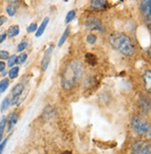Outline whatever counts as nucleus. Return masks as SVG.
Listing matches in <instances>:
<instances>
[{
  "label": "nucleus",
  "instance_id": "f257e3e1",
  "mask_svg": "<svg viewBox=\"0 0 151 154\" xmlns=\"http://www.w3.org/2000/svg\"><path fill=\"white\" fill-rule=\"evenodd\" d=\"M83 74V66L79 60L69 61L62 74V86L63 89L70 90L77 85Z\"/></svg>",
  "mask_w": 151,
  "mask_h": 154
},
{
  "label": "nucleus",
  "instance_id": "f03ea898",
  "mask_svg": "<svg viewBox=\"0 0 151 154\" xmlns=\"http://www.w3.org/2000/svg\"><path fill=\"white\" fill-rule=\"evenodd\" d=\"M109 42L116 50L125 56H132L134 53V46L132 40L124 34H113L109 38Z\"/></svg>",
  "mask_w": 151,
  "mask_h": 154
},
{
  "label": "nucleus",
  "instance_id": "7ed1b4c3",
  "mask_svg": "<svg viewBox=\"0 0 151 154\" xmlns=\"http://www.w3.org/2000/svg\"><path fill=\"white\" fill-rule=\"evenodd\" d=\"M132 128L137 135H147L150 132L148 123L140 116H135L132 119Z\"/></svg>",
  "mask_w": 151,
  "mask_h": 154
},
{
  "label": "nucleus",
  "instance_id": "20e7f679",
  "mask_svg": "<svg viewBox=\"0 0 151 154\" xmlns=\"http://www.w3.org/2000/svg\"><path fill=\"white\" fill-rule=\"evenodd\" d=\"M132 151L133 154H151L150 145L142 140L133 142L132 146Z\"/></svg>",
  "mask_w": 151,
  "mask_h": 154
},
{
  "label": "nucleus",
  "instance_id": "39448f33",
  "mask_svg": "<svg viewBox=\"0 0 151 154\" xmlns=\"http://www.w3.org/2000/svg\"><path fill=\"white\" fill-rule=\"evenodd\" d=\"M85 26L90 30H97V31H103L104 25L102 21L94 17H89L85 20Z\"/></svg>",
  "mask_w": 151,
  "mask_h": 154
},
{
  "label": "nucleus",
  "instance_id": "423d86ee",
  "mask_svg": "<svg viewBox=\"0 0 151 154\" xmlns=\"http://www.w3.org/2000/svg\"><path fill=\"white\" fill-rule=\"evenodd\" d=\"M140 8H141V11L146 23L149 24L151 20V1L150 0H145L141 3Z\"/></svg>",
  "mask_w": 151,
  "mask_h": 154
},
{
  "label": "nucleus",
  "instance_id": "0eeeda50",
  "mask_svg": "<svg viewBox=\"0 0 151 154\" xmlns=\"http://www.w3.org/2000/svg\"><path fill=\"white\" fill-rule=\"evenodd\" d=\"M52 52H53V46L50 45L45 51L44 53V56L42 58V60H41V68L43 71H46L49 67L50 65V59H51V55H52Z\"/></svg>",
  "mask_w": 151,
  "mask_h": 154
},
{
  "label": "nucleus",
  "instance_id": "6e6552de",
  "mask_svg": "<svg viewBox=\"0 0 151 154\" xmlns=\"http://www.w3.org/2000/svg\"><path fill=\"white\" fill-rule=\"evenodd\" d=\"M24 90V85H21V84H18L16 85L14 87H13V89H12V100H11V102H10V104L11 105H15L18 103V100H19V97L20 96L23 94Z\"/></svg>",
  "mask_w": 151,
  "mask_h": 154
},
{
  "label": "nucleus",
  "instance_id": "1a4fd4ad",
  "mask_svg": "<svg viewBox=\"0 0 151 154\" xmlns=\"http://www.w3.org/2000/svg\"><path fill=\"white\" fill-rule=\"evenodd\" d=\"M18 119H19V116L16 112H12V113H10L8 118V130L10 131L13 127L14 125L17 124L18 122Z\"/></svg>",
  "mask_w": 151,
  "mask_h": 154
},
{
  "label": "nucleus",
  "instance_id": "9d476101",
  "mask_svg": "<svg viewBox=\"0 0 151 154\" xmlns=\"http://www.w3.org/2000/svg\"><path fill=\"white\" fill-rule=\"evenodd\" d=\"M49 23H50V19L49 18H45L44 20H43L41 25L37 30V32H36V36L37 37H40L43 34H44V31H45V29H46V27H47Z\"/></svg>",
  "mask_w": 151,
  "mask_h": 154
},
{
  "label": "nucleus",
  "instance_id": "9b49d317",
  "mask_svg": "<svg viewBox=\"0 0 151 154\" xmlns=\"http://www.w3.org/2000/svg\"><path fill=\"white\" fill-rule=\"evenodd\" d=\"M106 1L104 0H93L91 3V6L92 8H95V9H103V8H106Z\"/></svg>",
  "mask_w": 151,
  "mask_h": 154
},
{
  "label": "nucleus",
  "instance_id": "f8f14e48",
  "mask_svg": "<svg viewBox=\"0 0 151 154\" xmlns=\"http://www.w3.org/2000/svg\"><path fill=\"white\" fill-rule=\"evenodd\" d=\"M6 124H7V118L5 116H2L1 120H0V143L2 142V138H3V135H4V132H5Z\"/></svg>",
  "mask_w": 151,
  "mask_h": 154
},
{
  "label": "nucleus",
  "instance_id": "ddd939ff",
  "mask_svg": "<svg viewBox=\"0 0 151 154\" xmlns=\"http://www.w3.org/2000/svg\"><path fill=\"white\" fill-rule=\"evenodd\" d=\"M19 32H20L19 26L13 25L11 27H9V29L8 31V37H14V36H16V35H19Z\"/></svg>",
  "mask_w": 151,
  "mask_h": 154
},
{
  "label": "nucleus",
  "instance_id": "4468645a",
  "mask_svg": "<svg viewBox=\"0 0 151 154\" xmlns=\"http://www.w3.org/2000/svg\"><path fill=\"white\" fill-rule=\"evenodd\" d=\"M69 30H70L69 27H67L66 30H64L63 34V35H62V37L60 38V41H59V43H58V47H62V46L63 45V44H64V42H66V40L67 39V37H68V35H69Z\"/></svg>",
  "mask_w": 151,
  "mask_h": 154
},
{
  "label": "nucleus",
  "instance_id": "2eb2a0df",
  "mask_svg": "<svg viewBox=\"0 0 151 154\" xmlns=\"http://www.w3.org/2000/svg\"><path fill=\"white\" fill-rule=\"evenodd\" d=\"M85 58H86V60H87V61H88L90 64H92V65H95V64L97 63V59H96V57L94 56L93 54H92V53H87V54H86Z\"/></svg>",
  "mask_w": 151,
  "mask_h": 154
},
{
  "label": "nucleus",
  "instance_id": "dca6fc26",
  "mask_svg": "<svg viewBox=\"0 0 151 154\" xmlns=\"http://www.w3.org/2000/svg\"><path fill=\"white\" fill-rule=\"evenodd\" d=\"M19 67H13L9 70L8 72V76H9V78L10 79H14L16 78V77L18 76V73H19Z\"/></svg>",
  "mask_w": 151,
  "mask_h": 154
},
{
  "label": "nucleus",
  "instance_id": "f3484780",
  "mask_svg": "<svg viewBox=\"0 0 151 154\" xmlns=\"http://www.w3.org/2000/svg\"><path fill=\"white\" fill-rule=\"evenodd\" d=\"M75 17H76V11L75 10H70L66 17V23H69L70 21H72L75 19Z\"/></svg>",
  "mask_w": 151,
  "mask_h": 154
},
{
  "label": "nucleus",
  "instance_id": "a211bd4d",
  "mask_svg": "<svg viewBox=\"0 0 151 154\" xmlns=\"http://www.w3.org/2000/svg\"><path fill=\"white\" fill-rule=\"evenodd\" d=\"M8 79H3L1 82H0V92H4L8 86Z\"/></svg>",
  "mask_w": 151,
  "mask_h": 154
},
{
  "label": "nucleus",
  "instance_id": "6ab92c4d",
  "mask_svg": "<svg viewBox=\"0 0 151 154\" xmlns=\"http://www.w3.org/2000/svg\"><path fill=\"white\" fill-rule=\"evenodd\" d=\"M7 12L9 16H14L16 14V8L12 5H9L7 7Z\"/></svg>",
  "mask_w": 151,
  "mask_h": 154
},
{
  "label": "nucleus",
  "instance_id": "aec40b11",
  "mask_svg": "<svg viewBox=\"0 0 151 154\" xmlns=\"http://www.w3.org/2000/svg\"><path fill=\"white\" fill-rule=\"evenodd\" d=\"M18 62V58L16 55H13V56H11L10 58H8V65L9 66V67H12V66Z\"/></svg>",
  "mask_w": 151,
  "mask_h": 154
},
{
  "label": "nucleus",
  "instance_id": "412c9836",
  "mask_svg": "<svg viewBox=\"0 0 151 154\" xmlns=\"http://www.w3.org/2000/svg\"><path fill=\"white\" fill-rule=\"evenodd\" d=\"M9 105H10L9 98H8V97H6L5 100H3V102H2V105H1V111H2V112H5L6 109L8 108Z\"/></svg>",
  "mask_w": 151,
  "mask_h": 154
},
{
  "label": "nucleus",
  "instance_id": "4be33fe9",
  "mask_svg": "<svg viewBox=\"0 0 151 154\" xmlns=\"http://www.w3.org/2000/svg\"><path fill=\"white\" fill-rule=\"evenodd\" d=\"M150 78H151L150 71H147V72H146V74H145V82H146V85L147 84V88H148V89H150V82H151Z\"/></svg>",
  "mask_w": 151,
  "mask_h": 154
},
{
  "label": "nucleus",
  "instance_id": "5701e85b",
  "mask_svg": "<svg viewBox=\"0 0 151 154\" xmlns=\"http://www.w3.org/2000/svg\"><path fill=\"white\" fill-rule=\"evenodd\" d=\"M27 46H28V42H26V41L21 42V43H20V44H19V46H18V48H17V50H18L19 52L23 51V50H24V49L27 48Z\"/></svg>",
  "mask_w": 151,
  "mask_h": 154
},
{
  "label": "nucleus",
  "instance_id": "b1692460",
  "mask_svg": "<svg viewBox=\"0 0 151 154\" xmlns=\"http://www.w3.org/2000/svg\"><path fill=\"white\" fill-rule=\"evenodd\" d=\"M9 58L8 52L6 50H1L0 51V60H8Z\"/></svg>",
  "mask_w": 151,
  "mask_h": 154
},
{
  "label": "nucleus",
  "instance_id": "393cba45",
  "mask_svg": "<svg viewBox=\"0 0 151 154\" xmlns=\"http://www.w3.org/2000/svg\"><path fill=\"white\" fill-rule=\"evenodd\" d=\"M26 59H27V54L23 53V54H21V56L18 58V62H17V63H24V62L26 60Z\"/></svg>",
  "mask_w": 151,
  "mask_h": 154
},
{
  "label": "nucleus",
  "instance_id": "a878e982",
  "mask_svg": "<svg viewBox=\"0 0 151 154\" xmlns=\"http://www.w3.org/2000/svg\"><path fill=\"white\" fill-rule=\"evenodd\" d=\"M37 23H32V24H30L28 27H27V31L29 32H35V31H37Z\"/></svg>",
  "mask_w": 151,
  "mask_h": 154
},
{
  "label": "nucleus",
  "instance_id": "bb28decb",
  "mask_svg": "<svg viewBox=\"0 0 151 154\" xmlns=\"http://www.w3.org/2000/svg\"><path fill=\"white\" fill-rule=\"evenodd\" d=\"M87 42L92 45V44H94L96 42V36L94 35H89L87 36Z\"/></svg>",
  "mask_w": 151,
  "mask_h": 154
},
{
  "label": "nucleus",
  "instance_id": "cd10ccee",
  "mask_svg": "<svg viewBox=\"0 0 151 154\" xmlns=\"http://www.w3.org/2000/svg\"><path fill=\"white\" fill-rule=\"evenodd\" d=\"M7 142H8V138H6L5 140H3L1 143H0V154H2L3 153V150L7 145Z\"/></svg>",
  "mask_w": 151,
  "mask_h": 154
},
{
  "label": "nucleus",
  "instance_id": "c85d7f7f",
  "mask_svg": "<svg viewBox=\"0 0 151 154\" xmlns=\"http://www.w3.org/2000/svg\"><path fill=\"white\" fill-rule=\"evenodd\" d=\"M5 68H6V64H5V62L0 61V72H3V71L5 70Z\"/></svg>",
  "mask_w": 151,
  "mask_h": 154
},
{
  "label": "nucleus",
  "instance_id": "c756f323",
  "mask_svg": "<svg viewBox=\"0 0 151 154\" xmlns=\"http://www.w3.org/2000/svg\"><path fill=\"white\" fill-rule=\"evenodd\" d=\"M6 20H7V18L5 16H0V26H1L3 23H5Z\"/></svg>",
  "mask_w": 151,
  "mask_h": 154
},
{
  "label": "nucleus",
  "instance_id": "7c9ffc66",
  "mask_svg": "<svg viewBox=\"0 0 151 154\" xmlns=\"http://www.w3.org/2000/svg\"><path fill=\"white\" fill-rule=\"evenodd\" d=\"M6 37H7V34H6V32H3L2 35H0V43H2L6 39Z\"/></svg>",
  "mask_w": 151,
  "mask_h": 154
}]
</instances>
